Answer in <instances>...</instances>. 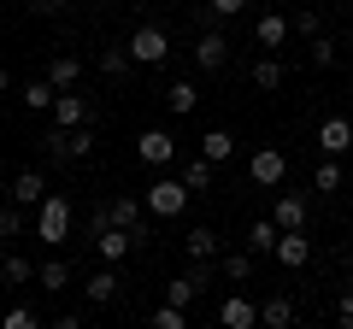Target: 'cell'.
<instances>
[{
    "instance_id": "6da1fadb",
    "label": "cell",
    "mask_w": 353,
    "mask_h": 329,
    "mask_svg": "<svg viewBox=\"0 0 353 329\" xmlns=\"http://www.w3.org/2000/svg\"><path fill=\"white\" fill-rule=\"evenodd\" d=\"M36 241H48V247H59V241H71V224H77V206L65 200V194H41L36 212Z\"/></svg>"
},
{
    "instance_id": "7a4b0ae2",
    "label": "cell",
    "mask_w": 353,
    "mask_h": 329,
    "mask_svg": "<svg viewBox=\"0 0 353 329\" xmlns=\"http://www.w3.org/2000/svg\"><path fill=\"white\" fill-rule=\"evenodd\" d=\"M189 200H194V189H189L183 177H153L148 194H141L148 217H183V212H189Z\"/></svg>"
},
{
    "instance_id": "3957f363",
    "label": "cell",
    "mask_w": 353,
    "mask_h": 329,
    "mask_svg": "<svg viewBox=\"0 0 353 329\" xmlns=\"http://www.w3.org/2000/svg\"><path fill=\"white\" fill-rule=\"evenodd\" d=\"M124 47H130V59H136V65H165V59H171V36H165L159 24H136Z\"/></svg>"
},
{
    "instance_id": "277c9868",
    "label": "cell",
    "mask_w": 353,
    "mask_h": 329,
    "mask_svg": "<svg viewBox=\"0 0 353 329\" xmlns=\"http://www.w3.org/2000/svg\"><path fill=\"white\" fill-rule=\"evenodd\" d=\"M136 159L148 164V171H171L176 164V136L171 129H141L136 136Z\"/></svg>"
},
{
    "instance_id": "5b68a950",
    "label": "cell",
    "mask_w": 353,
    "mask_h": 329,
    "mask_svg": "<svg viewBox=\"0 0 353 329\" xmlns=\"http://www.w3.org/2000/svg\"><path fill=\"white\" fill-rule=\"evenodd\" d=\"M194 71H206V76H224L230 71V41L218 36V30H201V36H194Z\"/></svg>"
},
{
    "instance_id": "8992f818",
    "label": "cell",
    "mask_w": 353,
    "mask_h": 329,
    "mask_svg": "<svg viewBox=\"0 0 353 329\" xmlns=\"http://www.w3.org/2000/svg\"><path fill=\"white\" fill-rule=\"evenodd\" d=\"M53 124H59V129L94 124V100H88L83 89H59V100H53Z\"/></svg>"
},
{
    "instance_id": "52a82bcc",
    "label": "cell",
    "mask_w": 353,
    "mask_h": 329,
    "mask_svg": "<svg viewBox=\"0 0 353 329\" xmlns=\"http://www.w3.org/2000/svg\"><path fill=\"white\" fill-rule=\"evenodd\" d=\"M248 177L259 182V189H277V182L289 177V153H283V147H259L248 159Z\"/></svg>"
},
{
    "instance_id": "ba28073f",
    "label": "cell",
    "mask_w": 353,
    "mask_h": 329,
    "mask_svg": "<svg viewBox=\"0 0 353 329\" xmlns=\"http://www.w3.org/2000/svg\"><path fill=\"white\" fill-rule=\"evenodd\" d=\"M88 247H94V253H101V265H124V259L136 253V235H130L124 224H106L101 235L88 241Z\"/></svg>"
},
{
    "instance_id": "9c48e42d",
    "label": "cell",
    "mask_w": 353,
    "mask_h": 329,
    "mask_svg": "<svg viewBox=\"0 0 353 329\" xmlns=\"http://www.w3.org/2000/svg\"><path fill=\"white\" fill-rule=\"evenodd\" d=\"M271 259H277L283 270H306V265H312V241H306V229H283L277 247H271Z\"/></svg>"
},
{
    "instance_id": "30bf717a",
    "label": "cell",
    "mask_w": 353,
    "mask_h": 329,
    "mask_svg": "<svg viewBox=\"0 0 353 329\" xmlns=\"http://www.w3.org/2000/svg\"><path fill=\"white\" fill-rule=\"evenodd\" d=\"M218 323H224V329H253V323H259V300H248V294H224V300H218Z\"/></svg>"
},
{
    "instance_id": "8fae6325",
    "label": "cell",
    "mask_w": 353,
    "mask_h": 329,
    "mask_svg": "<svg viewBox=\"0 0 353 329\" xmlns=\"http://www.w3.org/2000/svg\"><path fill=\"white\" fill-rule=\"evenodd\" d=\"M318 153H330V159L353 153V118H324L318 124Z\"/></svg>"
},
{
    "instance_id": "7c38bea8",
    "label": "cell",
    "mask_w": 353,
    "mask_h": 329,
    "mask_svg": "<svg viewBox=\"0 0 353 329\" xmlns=\"http://www.w3.org/2000/svg\"><path fill=\"white\" fill-rule=\"evenodd\" d=\"M306 217H312V200L306 194H277L271 200V224L277 229H306Z\"/></svg>"
},
{
    "instance_id": "4fadbf2b",
    "label": "cell",
    "mask_w": 353,
    "mask_h": 329,
    "mask_svg": "<svg viewBox=\"0 0 353 329\" xmlns=\"http://www.w3.org/2000/svg\"><path fill=\"white\" fill-rule=\"evenodd\" d=\"M41 194H48V177H41V171H18V177H12V189H6V200H12V206H24V212H36V206H41Z\"/></svg>"
},
{
    "instance_id": "5bb4252c",
    "label": "cell",
    "mask_w": 353,
    "mask_h": 329,
    "mask_svg": "<svg viewBox=\"0 0 353 329\" xmlns=\"http://www.w3.org/2000/svg\"><path fill=\"white\" fill-rule=\"evenodd\" d=\"M118 288H124V282H118V265H101L94 277H83V300L88 306H112Z\"/></svg>"
},
{
    "instance_id": "9a60e30c",
    "label": "cell",
    "mask_w": 353,
    "mask_h": 329,
    "mask_svg": "<svg viewBox=\"0 0 353 329\" xmlns=\"http://www.w3.org/2000/svg\"><path fill=\"white\" fill-rule=\"evenodd\" d=\"M289 36H294V30H289V18H283V12H277V6H271V12H265V18H259V24H253V41H259V47H265V53H277V47H283V41H289Z\"/></svg>"
},
{
    "instance_id": "2e32d148",
    "label": "cell",
    "mask_w": 353,
    "mask_h": 329,
    "mask_svg": "<svg viewBox=\"0 0 353 329\" xmlns=\"http://www.w3.org/2000/svg\"><path fill=\"white\" fill-rule=\"evenodd\" d=\"M48 83L53 89H83V59H77V53H53L48 59Z\"/></svg>"
},
{
    "instance_id": "e0dca14e",
    "label": "cell",
    "mask_w": 353,
    "mask_h": 329,
    "mask_svg": "<svg viewBox=\"0 0 353 329\" xmlns=\"http://www.w3.org/2000/svg\"><path fill=\"white\" fill-rule=\"evenodd\" d=\"M176 177L189 182L194 194H206V189H212V182H218V164H212V159H201V153H194V159H183V164H176Z\"/></svg>"
},
{
    "instance_id": "ac0fdd59",
    "label": "cell",
    "mask_w": 353,
    "mask_h": 329,
    "mask_svg": "<svg viewBox=\"0 0 353 329\" xmlns=\"http://www.w3.org/2000/svg\"><path fill=\"white\" fill-rule=\"evenodd\" d=\"M183 253H189V259H218V253H224V247H218V229L212 224H194L189 235H183Z\"/></svg>"
},
{
    "instance_id": "d6986e66",
    "label": "cell",
    "mask_w": 353,
    "mask_h": 329,
    "mask_svg": "<svg viewBox=\"0 0 353 329\" xmlns=\"http://www.w3.org/2000/svg\"><path fill=\"white\" fill-rule=\"evenodd\" d=\"M259 323L265 329H289L294 323V300H289V294H265V300H259Z\"/></svg>"
},
{
    "instance_id": "ffe728a7",
    "label": "cell",
    "mask_w": 353,
    "mask_h": 329,
    "mask_svg": "<svg viewBox=\"0 0 353 329\" xmlns=\"http://www.w3.org/2000/svg\"><path fill=\"white\" fill-rule=\"evenodd\" d=\"M106 217H112V224H124V229H136L141 217H148V206H141L136 194H112V200H106Z\"/></svg>"
},
{
    "instance_id": "44dd1931",
    "label": "cell",
    "mask_w": 353,
    "mask_h": 329,
    "mask_svg": "<svg viewBox=\"0 0 353 329\" xmlns=\"http://www.w3.org/2000/svg\"><path fill=\"white\" fill-rule=\"evenodd\" d=\"M88 153H94V124H83V129H65L59 164H77V159H88Z\"/></svg>"
},
{
    "instance_id": "7402d4cb",
    "label": "cell",
    "mask_w": 353,
    "mask_h": 329,
    "mask_svg": "<svg viewBox=\"0 0 353 329\" xmlns=\"http://www.w3.org/2000/svg\"><path fill=\"white\" fill-rule=\"evenodd\" d=\"M194 147H201V159H212V164H224L230 153H236V136H230V129H206V136L194 141Z\"/></svg>"
},
{
    "instance_id": "603a6c76",
    "label": "cell",
    "mask_w": 353,
    "mask_h": 329,
    "mask_svg": "<svg viewBox=\"0 0 353 329\" xmlns=\"http://www.w3.org/2000/svg\"><path fill=\"white\" fill-rule=\"evenodd\" d=\"M283 76H289V65H283L277 53H265V59H253V83H259L265 94H271V89H283Z\"/></svg>"
},
{
    "instance_id": "cb8c5ba5",
    "label": "cell",
    "mask_w": 353,
    "mask_h": 329,
    "mask_svg": "<svg viewBox=\"0 0 353 329\" xmlns=\"http://www.w3.org/2000/svg\"><path fill=\"white\" fill-rule=\"evenodd\" d=\"M277 235H283V229L271 224V217H259V224L248 229V253H253V259H271V247H277Z\"/></svg>"
},
{
    "instance_id": "d4e9b609",
    "label": "cell",
    "mask_w": 353,
    "mask_h": 329,
    "mask_svg": "<svg viewBox=\"0 0 353 329\" xmlns=\"http://www.w3.org/2000/svg\"><path fill=\"white\" fill-rule=\"evenodd\" d=\"M18 100H24L30 112H53V100H59V89H53L48 76H36V83H24V94H18Z\"/></svg>"
},
{
    "instance_id": "484cf974",
    "label": "cell",
    "mask_w": 353,
    "mask_h": 329,
    "mask_svg": "<svg viewBox=\"0 0 353 329\" xmlns=\"http://www.w3.org/2000/svg\"><path fill=\"white\" fill-rule=\"evenodd\" d=\"M165 106H171L176 118H189L194 106H201V89H194V83H171V89H165Z\"/></svg>"
},
{
    "instance_id": "4316f807",
    "label": "cell",
    "mask_w": 353,
    "mask_h": 329,
    "mask_svg": "<svg viewBox=\"0 0 353 329\" xmlns=\"http://www.w3.org/2000/svg\"><path fill=\"white\" fill-rule=\"evenodd\" d=\"M201 282H194L189 277V270H183V277H171V282H165V300H171V306H194V300H201Z\"/></svg>"
},
{
    "instance_id": "83f0119b",
    "label": "cell",
    "mask_w": 353,
    "mask_h": 329,
    "mask_svg": "<svg viewBox=\"0 0 353 329\" xmlns=\"http://www.w3.org/2000/svg\"><path fill=\"white\" fill-rule=\"evenodd\" d=\"M24 229H30V212H24V206H12V200H6V206H0V241H18Z\"/></svg>"
},
{
    "instance_id": "f1b7e54d",
    "label": "cell",
    "mask_w": 353,
    "mask_h": 329,
    "mask_svg": "<svg viewBox=\"0 0 353 329\" xmlns=\"http://www.w3.org/2000/svg\"><path fill=\"white\" fill-rule=\"evenodd\" d=\"M36 282H41V288H48V294H59V288H71V265H65V259H48V265L36 270Z\"/></svg>"
},
{
    "instance_id": "f546056e",
    "label": "cell",
    "mask_w": 353,
    "mask_h": 329,
    "mask_svg": "<svg viewBox=\"0 0 353 329\" xmlns=\"http://www.w3.org/2000/svg\"><path fill=\"white\" fill-rule=\"evenodd\" d=\"M306 59H312L318 71H336V65H341V41H330V36H312V53H306Z\"/></svg>"
},
{
    "instance_id": "4dcf8cb0",
    "label": "cell",
    "mask_w": 353,
    "mask_h": 329,
    "mask_svg": "<svg viewBox=\"0 0 353 329\" xmlns=\"http://www.w3.org/2000/svg\"><path fill=\"white\" fill-rule=\"evenodd\" d=\"M218 270H224L230 282H248L253 277V253L248 247H241V253H218Z\"/></svg>"
},
{
    "instance_id": "1f68e13d",
    "label": "cell",
    "mask_w": 353,
    "mask_h": 329,
    "mask_svg": "<svg viewBox=\"0 0 353 329\" xmlns=\"http://www.w3.org/2000/svg\"><path fill=\"white\" fill-rule=\"evenodd\" d=\"M130 65H136V59H130V47H124V41L101 47V71H106V76H130Z\"/></svg>"
},
{
    "instance_id": "d6a6232c",
    "label": "cell",
    "mask_w": 353,
    "mask_h": 329,
    "mask_svg": "<svg viewBox=\"0 0 353 329\" xmlns=\"http://www.w3.org/2000/svg\"><path fill=\"white\" fill-rule=\"evenodd\" d=\"M289 30H294V36H306V41L324 36V18H318V6H301V12H289Z\"/></svg>"
},
{
    "instance_id": "836d02e7",
    "label": "cell",
    "mask_w": 353,
    "mask_h": 329,
    "mask_svg": "<svg viewBox=\"0 0 353 329\" xmlns=\"http://www.w3.org/2000/svg\"><path fill=\"white\" fill-rule=\"evenodd\" d=\"M336 189H341V164L324 153V159H318V177H312V194H336Z\"/></svg>"
},
{
    "instance_id": "e575fe53",
    "label": "cell",
    "mask_w": 353,
    "mask_h": 329,
    "mask_svg": "<svg viewBox=\"0 0 353 329\" xmlns=\"http://www.w3.org/2000/svg\"><path fill=\"white\" fill-rule=\"evenodd\" d=\"M0 265H6V282H12V288H24V282H36V265H30L24 253H6Z\"/></svg>"
},
{
    "instance_id": "d590c367",
    "label": "cell",
    "mask_w": 353,
    "mask_h": 329,
    "mask_svg": "<svg viewBox=\"0 0 353 329\" xmlns=\"http://www.w3.org/2000/svg\"><path fill=\"white\" fill-rule=\"evenodd\" d=\"M153 323H159V329H189V306H171V300H165L159 312H153Z\"/></svg>"
},
{
    "instance_id": "8d00e7d4",
    "label": "cell",
    "mask_w": 353,
    "mask_h": 329,
    "mask_svg": "<svg viewBox=\"0 0 353 329\" xmlns=\"http://www.w3.org/2000/svg\"><path fill=\"white\" fill-rule=\"evenodd\" d=\"M0 323L6 329H36V312L30 306H12V312H0Z\"/></svg>"
},
{
    "instance_id": "74e56055",
    "label": "cell",
    "mask_w": 353,
    "mask_h": 329,
    "mask_svg": "<svg viewBox=\"0 0 353 329\" xmlns=\"http://www.w3.org/2000/svg\"><path fill=\"white\" fill-rule=\"evenodd\" d=\"M212 12L218 18H236V12H248V0H212Z\"/></svg>"
},
{
    "instance_id": "f35d334b",
    "label": "cell",
    "mask_w": 353,
    "mask_h": 329,
    "mask_svg": "<svg viewBox=\"0 0 353 329\" xmlns=\"http://www.w3.org/2000/svg\"><path fill=\"white\" fill-rule=\"evenodd\" d=\"M24 6H30V12H36V18H53V12H59V6H65V0H24Z\"/></svg>"
},
{
    "instance_id": "ab89813d",
    "label": "cell",
    "mask_w": 353,
    "mask_h": 329,
    "mask_svg": "<svg viewBox=\"0 0 353 329\" xmlns=\"http://www.w3.org/2000/svg\"><path fill=\"white\" fill-rule=\"evenodd\" d=\"M336 323H341V329H353V294H347V300L336 306Z\"/></svg>"
},
{
    "instance_id": "60d3db41",
    "label": "cell",
    "mask_w": 353,
    "mask_h": 329,
    "mask_svg": "<svg viewBox=\"0 0 353 329\" xmlns=\"http://www.w3.org/2000/svg\"><path fill=\"white\" fill-rule=\"evenodd\" d=\"M6 94H12V71H6V65H0V100H6Z\"/></svg>"
},
{
    "instance_id": "b9f144b4",
    "label": "cell",
    "mask_w": 353,
    "mask_h": 329,
    "mask_svg": "<svg viewBox=\"0 0 353 329\" xmlns=\"http://www.w3.org/2000/svg\"><path fill=\"white\" fill-rule=\"evenodd\" d=\"M347 53H353V30H347Z\"/></svg>"
},
{
    "instance_id": "7bdbcfd3",
    "label": "cell",
    "mask_w": 353,
    "mask_h": 329,
    "mask_svg": "<svg viewBox=\"0 0 353 329\" xmlns=\"http://www.w3.org/2000/svg\"><path fill=\"white\" fill-rule=\"evenodd\" d=\"M0 282H6V265H0Z\"/></svg>"
},
{
    "instance_id": "ee69618b",
    "label": "cell",
    "mask_w": 353,
    "mask_h": 329,
    "mask_svg": "<svg viewBox=\"0 0 353 329\" xmlns=\"http://www.w3.org/2000/svg\"><path fill=\"white\" fill-rule=\"evenodd\" d=\"M347 83H353V65H347Z\"/></svg>"
},
{
    "instance_id": "f6af8a7d",
    "label": "cell",
    "mask_w": 353,
    "mask_h": 329,
    "mask_svg": "<svg viewBox=\"0 0 353 329\" xmlns=\"http://www.w3.org/2000/svg\"><path fill=\"white\" fill-rule=\"evenodd\" d=\"M347 6H353V0H347Z\"/></svg>"
}]
</instances>
